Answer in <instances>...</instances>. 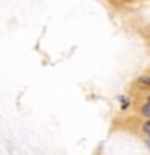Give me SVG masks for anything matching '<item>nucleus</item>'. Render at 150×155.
Instances as JSON below:
<instances>
[{"label":"nucleus","mask_w":150,"mask_h":155,"mask_svg":"<svg viewBox=\"0 0 150 155\" xmlns=\"http://www.w3.org/2000/svg\"><path fill=\"white\" fill-rule=\"evenodd\" d=\"M142 128H144V131H145V133H147V134L150 136V120H148V121H145Z\"/></svg>","instance_id":"nucleus-1"},{"label":"nucleus","mask_w":150,"mask_h":155,"mask_svg":"<svg viewBox=\"0 0 150 155\" xmlns=\"http://www.w3.org/2000/svg\"><path fill=\"white\" fill-rule=\"evenodd\" d=\"M142 111H144V115H145V116H150V102L142 108Z\"/></svg>","instance_id":"nucleus-2"},{"label":"nucleus","mask_w":150,"mask_h":155,"mask_svg":"<svg viewBox=\"0 0 150 155\" xmlns=\"http://www.w3.org/2000/svg\"><path fill=\"white\" fill-rule=\"evenodd\" d=\"M140 81H142V82H145V84H150V76H145V78H142Z\"/></svg>","instance_id":"nucleus-3"},{"label":"nucleus","mask_w":150,"mask_h":155,"mask_svg":"<svg viewBox=\"0 0 150 155\" xmlns=\"http://www.w3.org/2000/svg\"><path fill=\"white\" fill-rule=\"evenodd\" d=\"M148 102H150V95H148Z\"/></svg>","instance_id":"nucleus-4"}]
</instances>
